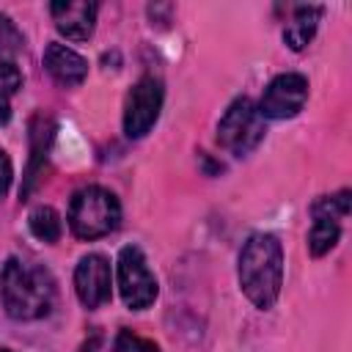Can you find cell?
I'll use <instances>...</instances> for the list:
<instances>
[{"mask_svg": "<svg viewBox=\"0 0 352 352\" xmlns=\"http://www.w3.org/2000/svg\"><path fill=\"white\" fill-rule=\"evenodd\" d=\"M0 352H11V349H0Z\"/></svg>", "mask_w": 352, "mask_h": 352, "instance_id": "20", "label": "cell"}, {"mask_svg": "<svg viewBox=\"0 0 352 352\" xmlns=\"http://www.w3.org/2000/svg\"><path fill=\"white\" fill-rule=\"evenodd\" d=\"M264 118L248 96L234 99L217 121V143L234 157H248L264 140Z\"/></svg>", "mask_w": 352, "mask_h": 352, "instance_id": "4", "label": "cell"}, {"mask_svg": "<svg viewBox=\"0 0 352 352\" xmlns=\"http://www.w3.org/2000/svg\"><path fill=\"white\" fill-rule=\"evenodd\" d=\"M239 289L242 294L258 308L270 311L283 286V245L275 234L256 231L245 239L239 250V267H236Z\"/></svg>", "mask_w": 352, "mask_h": 352, "instance_id": "1", "label": "cell"}, {"mask_svg": "<svg viewBox=\"0 0 352 352\" xmlns=\"http://www.w3.org/2000/svg\"><path fill=\"white\" fill-rule=\"evenodd\" d=\"M0 300L11 319H41L55 305V280L44 267L11 256L0 275Z\"/></svg>", "mask_w": 352, "mask_h": 352, "instance_id": "2", "label": "cell"}, {"mask_svg": "<svg viewBox=\"0 0 352 352\" xmlns=\"http://www.w3.org/2000/svg\"><path fill=\"white\" fill-rule=\"evenodd\" d=\"M116 275H118V292L126 308L143 311L157 300V292H160L157 278L148 270V261L138 245L121 248L116 261Z\"/></svg>", "mask_w": 352, "mask_h": 352, "instance_id": "5", "label": "cell"}, {"mask_svg": "<svg viewBox=\"0 0 352 352\" xmlns=\"http://www.w3.org/2000/svg\"><path fill=\"white\" fill-rule=\"evenodd\" d=\"M96 346H99V336H94L91 341H85V344L80 346V352H96Z\"/></svg>", "mask_w": 352, "mask_h": 352, "instance_id": "19", "label": "cell"}, {"mask_svg": "<svg viewBox=\"0 0 352 352\" xmlns=\"http://www.w3.org/2000/svg\"><path fill=\"white\" fill-rule=\"evenodd\" d=\"M66 220L77 239H99L118 228L121 204L110 190L99 184H88L72 195Z\"/></svg>", "mask_w": 352, "mask_h": 352, "instance_id": "3", "label": "cell"}, {"mask_svg": "<svg viewBox=\"0 0 352 352\" xmlns=\"http://www.w3.org/2000/svg\"><path fill=\"white\" fill-rule=\"evenodd\" d=\"M311 212H324V214H330V217H336V220L346 217V214H349V190H341V192H336V195H322V198H316L314 206H311Z\"/></svg>", "mask_w": 352, "mask_h": 352, "instance_id": "16", "label": "cell"}, {"mask_svg": "<svg viewBox=\"0 0 352 352\" xmlns=\"http://www.w3.org/2000/svg\"><path fill=\"white\" fill-rule=\"evenodd\" d=\"M50 14L52 22L58 28L60 36H66L69 41H88L94 28H96V14L99 6L96 3H50Z\"/></svg>", "mask_w": 352, "mask_h": 352, "instance_id": "9", "label": "cell"}, {"mask_svg": "<svg viewBox=\"0 0 352 352\" xmlns=\"http://www.w3.org/2000/svg\"><path fill=\"white\" fill-rule=\"evenodd\" d=\"M22 88V72L14 60H0V126L11 118V96Z\"/></svg>", "mask_w": 352, "mask_h": 352, "instance_id": "14", "label": "cell"}, {"mask_svg": "<svg viewBox=\"0 0 352 352\" xmlns=\"http://www.w3.org/2000/svg\"><path fill=\"white\" fill-rule=\"evenodd\" d=\"M305 99H308V80L300 72H286L270 80L256 110L261 118H275V121L294 118L305 107Z\"/></svg>", "mask_w": 352, "mask_h": 352, "instance_id": "7", "label": "cell"}, {"mask_svg": "<svg viewBox=\"0 0 352 352\" xmlns=\"http://www.w3.org/2000/svg\"><path fill=\"white\" fill-rule=\"evenodd\" d=\"M162 99H165L162 82L151 74L140 77L124 102V135L132 140L143 138L157 124L160 110H162Z\"/></svg>", "mask_w": 352, "mask_h": 352, "instance_id": "6", "label": "cell"}, {"mask_svg": "<svg viewBox=\"0 0 352 352\" xmlns=\"http://www.w3.org/2000/svg\"><path fill=\"white\" fill-rule=\"evenodd\" d=\"M44 69L50 72V77L58 85H66V88H77L88 77V60L80 52H74L72 47L60 44V41L47 44V50H44Z\"/></svg>", "mask_w": 352, "mask_h": 352, "instance_id": "10", "label": "cell"}, {"mask_svg": "<svg viewBox=\"0 0 352 352\" xmlns=\"http://www.w3.org/2000/svg\"><path fill=\"white\" fill-rule=\"evenodd\" d=\"M314 214V223H311V231H308V253L314 258H322L324 253H330L341 236V226L336 217L324 214V212H311Z\"/></svg>", "mask_w": 352, "mask_h": 352, "instance_id": "12", "label": "cell"}, {"mask_svg": "<svg viewBox=\"0 0 352 352\" xmlns=\"http://www.w3.org/2000/svg\"><path fill=\"white\" fill-rule=\"evenodd\" d=\"M113 352H160V346L151 338H143L132 330H121L113 341Z\"/></svg>", "mask_w": 352, "mask_h": 352, "instance_id": "17", "label": "cell"}, {"mask_svg": "<svg viewBox=\"0 0 352 352\" xmlns=\"http://www.w3.org/2000/svg\"><path fill=\"white\" fill-rule=\"evenodd\" d=\"M22 50H25V36L14 25V19L0 11V60H14Z\"/></svg>", "mask_w": 352, "mask_h": 352, "instance_id": "15", "label": "cell"}, {"mask_svg": "<svg viewBox=\"0 0 352 352\" xmlns=\"http://www.w3.org/2000/svg\"><path fill=\"white\" fill-rule=\"evenodd\" d=\"M74 292L85 308H99L113 297V272L110 261L102 253H88L77 261Z\"/></svg>", "mask_w": 352, "mask_h": 352, "instance_id": "8", "label": "cell"}, {"mask_svg": "<svg viewBox=\"0 0 352 352\" xmlns=\"http://www.w3.org/2000/svg\"><path fill=\"white\" fill-rule=\"evenodd\" d=\"M319 19H322V6H294L292 8V16L283 28V41L289 50L300 52L311 44L316 28H319Z\"/></svg>", "mask_w": 352, "mask_h": 352, "instance_id": "11", "label": "cell"}, {"mask_svg": "<svg viewBox=\"0 0 352 352\" xmlns=\"http://www.w3.org/2000/svg\"><path fill=\"white\" fill-rule=\"evenodd\" d=\"M11 179H14V165H11L8 154L0 148V198L8 192V187H11Z\"/></svg>", "mask_w": 352, "mask_h": 352, "instance_id": "18", "label": "cell"}, {"mask_svg": "<svg viewBox=\"0 0 352 352\" xmlns=\"http://www.w3.org/2000/svg\"><path fill=\"white\" fill-rule=\"evenodd\" d=\"M28 226H30V234L38 239V242H58L60 239V214L52 209V206H36L30 214H28Z\"/></svg>", "mask_w": 352, "mask_h": 352, "instance_id": "13", "label": "cell"}]
</instances>
